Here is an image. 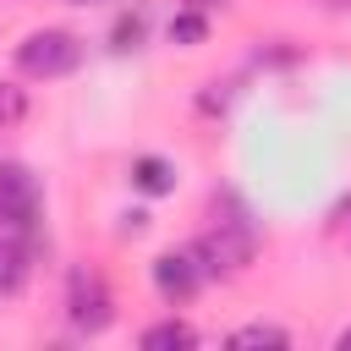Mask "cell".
<instances>
[{
    "label": "cell",
    "instance_id": "cell-5",
    "mask_svg": "<svg viewBox=\"0 0 351 351\" xmlns=\"http://www.w3.org/2000/svg\"><path fill=\"white\" fill-rule=\"evenodd\" d=\"M203 280H208V274L197 269L192 252H165V258H154V285H159L165 302H192Z\"/></svg>",
    "mask_w": 351,
    "mask_h": 351
},
{
    "label": "cell",
    "instance_id": "cell-1",
    "mask_svg": "<svg viewBox=\"0 0 351 351\" xmlns=\"http://www.w3.org/2000/svg\"><path fill=\"white\" fill-rule=\"evenodd\" d=\"M252 252H258V236H252V225H247V214H241L236 203H230V214H225V219H214V225L192 241L197 269H203V274H214V280L241 274V269L252 263Z\"/></svg>",
    "mask_w": 351,
    "mask_h": 351
},
{
    "label": "cell",
    "instance_id": "cell-3",
    "mask_svg": "<svg viewBox=\"0 0 351 351\" xmlns=\"http://www.w3.org/2000/svg\"><path fill=\"white\" fill-rule=\"evenodd\" d=\"M66 318H71V329H82V335L110 329L115 302H110V285H104L93 269H71V280H66Z\"/></svg>",
    "mask_w": 351,
    "mask_h": 351
},
{
    "label": "cell",
    "instance_id": "cell-4",
    "mask_svg": "<svg viewBox=\"0 0 351 351\" xmlns=\"http://www.w3.org/2000/svg\"><path fill=\"white\" fill-rule=\"evenodd\" d=\"M38 225V181L22 165H0V230L33 236Z\"/></svg>",
    "mask_w": 351,
    "mask_h": 351
},
{
    "label": "cell",
    "instance_id": "cell-7",
    "mask_svg": "<svg viewBox=\"0 0 351 351\" xmlns=\"http://www.w3.org/2000/svg\"><path fill=\"white\" fill-rule=\"evenodd\" d=\"M22 280H27V247H22V236L0 230V296L22 291Z\"/></svg>",
    "mask_w": 351,
    "mask_h": 351
},
{
    "label": "cell",
    "instance_id": "cell-15",
    "mask_svg": "<svg viewBox=\"0 0 351 351\" xmlns=\"http://www.w3.org/2000/svg\"><path fill=\"white\" fill-rule=\"evenodd\" d=\"M329 5H346V0H329Z\"/></svg>",
    "mask_w": 351,
    "mask_h": 351
},
{
    "label": "cell",
    "instance_id": "cell-8",
    "mask_svg": "<svg viewBox=\"0 0 351 351\" xmlns=\"http://www.w3.org/2000/svg\"><path fill=\"white\" fill-rule=\"evenodd\" d=\"M192 346H197V329L181 324V318H165L143 335V351H192Z\"/></svg>",
    "mask_w": 351,
    "mask_h": 351
},
{
    "label": "cell",
    "instance_id": "cell-10",
    "mask_svg": "<svg viewBox=\"0 0 351 351\" xmlns=\"http://www.w3.org/2000/svg\"><path fill=\"white\" fill-rule=\"evenodd\" d=\"M22 115H27V93H22L16 82H0V132H5V126H16Z\"/></svg>",
    "mask_w": 351,
    "mask_h": 351
},
{
    "label": "cell",
    "instance_id": "cell-12",
    "mask_svg": "<svg viewBox=\"0 0 351 351\" xmlns=\"http://www.w3.org/2000/svg\"><path fill=\"white\" fill-rule=\"evenodd\" d=\"M143 27H148V22H143V11H132V16H121V22H115V49H137V38H143Z\"/></svg>",
    "mask_w": 351,
    "mask_h": 351
},
{
    "label": "cell",
    "instance_id": "cell-13",
    "mask_svg": "<svg viewBox=\"0 0 351 351\" xmlns=\"http://www.w3.org/2000/svg\"><path fill=\"white\" fill-rule=\"evenodd\" d=\"M335 346H340V351H351V329H340V340H335Z\"/></svg>",
    "mask_w": 351,
    "mask_h": 351
},
{
    "label": "cell",
    "instance_id": "cell-2",
    "mask_svg": "<svg viewBox=\"0 0 351 351\" xmlns=\"http://www.w3.org/2000/svg\"><path fill=\"white\" fill-rule=\"evenodd\" d=\"M16 66L27 71V77H66V71H77L82 66V44H77V33H66V27H44V33H27L22 44H16Z\"/></svg>",
    "mask_w": 351,
    "mask_h": 351
},
{
    "label": "cell",
    "instance_id": "cell-9",
    "mask_svg": "<svg viewBox=\"0 0 351 351\" xmlns=\"http://www.w3.org/2000/svg\"><path fill=\"white\" fill-rule=\"evenodd\" d=\"M225 346H230V351H258V346H269V351H285V346H291V335H285L280 324H247V329H236Z\"/></svg>",
    "mask_w": 351,
    "mask_h": 351
},
{
    "label": "cell",
    "instance_id": "cell-6",
    "mask_svg": "<svg viewBox=\"0 0 351 351\" xmlns=\"http://www.w3.org/2000/svg\"><path fill=\"white\" fill-rule=\"evenodd\" d=\"M132 186L148 197H165V192H176V165L159 154H143V159H132Z\"/></svg>",
    "mask_w": 351,
    "mask_h": 351
},
{
    "label": "cell",
    "instance_id": "cell-11",
    "mask_svg": "<svg viewBox=\"0 0 351 351\" xmlns=\"http://www.w3.org/2000/svg\"><path fill=\"white\" fill-rule=\"evenodd\" d=\"M203 33H208V22H203L197 11H181V16L170 22V38H176V44H197Z\"/></svg>",
    "mask_w": 351,
    "mask_h": 351
},
{
    "label": "cell",
    "instance_id": "cell-14",
    "mask_svg": "<svg viewBox=\"0 0 351 351\" xmlns=\"http://www.w3.org/2000/svg\"><path fill=\"white\" fill-rule=\"evenodd\" d=\"M346 247H351V225H346Z\"/></svg>",
    "mask_w": 351,
    "mask_h": 351
}]
</instances>
